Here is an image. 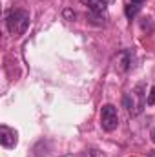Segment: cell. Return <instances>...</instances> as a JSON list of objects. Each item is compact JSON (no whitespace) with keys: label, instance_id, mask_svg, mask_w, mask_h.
<instances>
[{"label":"cell","instance_id":"obj_1","mask_svg":"<svg viewBox=\"0 0 155 157\" xmlns=\"http://www.w3.org/2000/svg\"><path fill=\"white\" fill-rule=\"evenodd\" d=\"M29 20L31 18H29V13L28 11H24V9H13L6 17V28H7V31L11 35L18 37V35H22L28 29Z\"/></svg>","mask_w":155,"mask_h":157},{"label":"cell","instance_id":"obj_2","mask_svg":"<svg viewBox=\"0 0 155 157\" xmlns=\"http://www.w3.org/2000/svg\"><path fill=\"white\" fill-rule=\"evenodd\" d=\"M100 126L104 132H113L119 126V113L113 104H104L100 108Z\"/></svg>","mask_w":155,"mask_h":157},{"label":"cell","instance_id":"obj_3","mask_svg":"<svg viewBox=\"0 0 155 157\" xmlns=\"http://www.w3.org/2000/svg\"><path fill=\"white\" fill-rule=\"evenodd\" d=\"M131 60H133V55L130 49H122L120 53H117L115 60H113V68H115L117 73H126L130 68H131Z\"/></svg>","mask_w":155,"mask_h":157},{"label":"cell","instance_id":"obj_4","mask_svg":"<svg viewBox=\"0 0 155 157\" xmlns=\"http://www.w3.org/2000/svg\"><path fill=\"white\" fill-rule=\"evenodd\" d=\"M17 141H18L17 139V132L13 128L6 126V124H2L0 126V143H2V146L4 148H15Z\"/></svg>","mask_w":155,"mask_h":157},{"label":"cell","instance_id":"obj_5","mask_svg":"<svg viewBox=\"0 0 155 157\" xmlns=\"http://www.w3.org/2000/svg\"><path fill=\"white\" fill-rule=\"evenodd\" d=\"M89 11H95V13H106V7L108 4L104 0H80Z\"/></svg>","mask_w":155,"mask_h":157},{"label":"cell","instance_id":"obj_6","mask_svg":"<svg viewBox=\"0 0 155 157\" xmlns=\"http://www.w3.org/2000/svg\"><path fill=\"white\" fill-rule=\"evenodd\" d=\"M122 104H124V108H126V112H128L130 115H137V113H139V112H137L135 99H133L131 93H126V95L122 97Z\"/></svg>","mask_w":155,"mask_h":157},{"label":"cell","instance_id":"obj_7","mask_svg":"<svg viewBox=\"0 0 155 157\" xmlns=\"http://www.w3.org/2000/svg\"><path fill=\"white\" fill-rule=\"evenodd\" d=\"M86 20H88L89 24H95V26H104V24H106L104 13H95V11H89V13L86 15Z\"/></svg>","mask_w":155,"mask_h":157},{"label":"cell","instance_id":"obj_8","mask_svg":"<svg viewBox=\"0 0 155 157\" xmlns=\"http://www.w3.org/2000/svg\"><path fill=\"white\" fill-rule=\"evenodd\" d=\"M141 7H142V4L128 2V4H126V7H124V13H126V17H128V18H133V17L141 11Z\"/></svg>","mask_w":155,"mask_h":157},{"label":"cell","instance_id":"obj_9","mask_svg":"<svg viewBox=\"0 0 155 157\" xmlns=\"http://www.w3.org/2000/svg\"><path fill=\"white\" fill-rule=\"evenodd\" d=\"M62 15H64V18H66V20H70V22H73V20L77 18V13H75L73 9H70V7H66V9L62 11Z\"/></svg>","mask_w":155,"mask_h":157},{"label":"cell","instance_id":"obj_10","mask_svg":"<svg viewBox=\"0 0 155 157\" xmlns=\"http://www.w3.org/2000/svg\"><path fill=\"white\" fill-rule=\"evenodd\" d=\"M146 104H150V106L155 104V86H152V90H150V95H148V99H146Z\"/></svg>","mask_w":155,"mask_h":157},{"label":"cell","instance_id":"obj_11","mask_svg":"<svg viewBox=\"0 0 155 157\" xmlns=\"http://www.w3.org/2000/svg\"><path fill=\"white\" fill-rule=\"evenodd\" d=\"M130 2H135V4H144L146 0H130Z\"/></svg>","mask_w":155,"mask_h":157},{"label":"cell","instance_id":"obj_12","mask_svg":"<svg viewBox=\"0 0 155 157\" xmlns=\"http://www.w3.org/2000/svg\"><path fill=\"white\" fill-rule=\"evenodd\" d=\"M152 141H153V143H155V128H153V130H152Z\"/></svg>","mask_w":155,"mask_h":157},{"label":"cell","instance_id":"obj_13","mask_svg":"<svg viewBox=\"0 0 155 157\" xmlns=\"http://www.w3.org/2000/svg\"><path fill=\"white\" fill-rule=\"evenodd\" d=\"M104 2H106V4H112V2H113V0H104Z\"/></svg>","mask_w":155,"mask_h":157}]
</instances>
